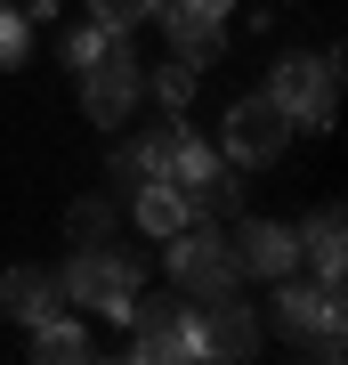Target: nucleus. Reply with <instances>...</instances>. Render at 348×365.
<instances>
[{
	"label": "nucleus",
	"instance_id": "1",
	"mask_svg": "<svg viewBox=\"0 0 348 365\" xmlns=\"http://www.w3.org/2000/svg\"><path fill=\"white\" fill-rule=\"evenodd\" d=\"M57 284H65V300H73V309L130 317V300H138V284H146V260H138V252H105V244H81V252H73V268H65Z\"/></svg>",
	"mask_w": 348,
	"mask_h": 365
},
{
	"label": "nucleus",
	"instance_id": "2",
	"mask_svg": "<svg viewBox=\"0 0 348 365\" xmlns=\"http://www.w3.org/2000/svg\"><path fill=\"white\" fill-rule=\"evenodd\" d=\"M268 98L284 106L292 122H308V130H332V114H340V57H332V49H316V57H275Z\"/></svg>",
	"mask_w": 348,
	"mask_h": 365
},
{
	"label": "nucleus",
	"instance_id": "3",
	"mask_svg": "<svg viewBox=\"0 0 348 365\" xmlns=\"http://www.w3.org/2000/svg\"><path fill=\"white\" fill-rule=\"evenodd\" d=\"M284 146H292V114H284L268 90H251V98L227 106V122H219V155H227L235 170H268Z\"/></svg>",
	"mask_w": 348,
	"mask_h": 365
},
{
	"label": "nucleus",
	"instance_id": "4",
	"mask_svg": "<svg viewBox=\"0 0 348 365\" xmlns=\"http://www.w3.org/2000/svg\"><path fill=\"white\" fill-rule=\"evenodd\" d=\"M162 244H170V284H179L186 300H203V292H227V284H243V268H235L227 235L211 227V220H186L179 235H162Z\"/></svg>",
	"mask_w": 348,
	"mask_h": 365
},
{
	"label": "nucleus",
	"instance_id": "5",
	"mask_svg": "<svg viewBox=\"0 0 348 365\" xmlns=\"http://www.w3.org/2000/svg\"><path fill=\"white\" fill-rule=\"evenodd\" d=\"M227 9L235 0H154V25H162V41L186 57V66H211V57L227 49Z\"/></svg>",
	"mask_w": 348,
	"mask_h": 365
},
{
	"label": "nucleus",
	"instance_id": "6",
	"mask_svg": "<svg viewBox=\"0 0 348 365\" xmlns=\"http://www.w3.org/2000/svg\"><path fill=\"white\" fill-rule=\"evenodd\" d=\"M194 357H259V317L243 309L235 284L194 300Z\"/></svg>",
	"mask_w": 348,
	"mask_h": 365
},
{
	"label": "nucleus",
	"instance_id": "7",
	"mask_svg": "<svg viewBox=\"0 0 348 365\" xmlns=\"http://www.w3.org/2000/svg\"><path fill=\"white\" fill-rule=\"evenodd\" d=\"M81 73V106H90L97 122H122L130 106H138V90H146V73H138V57L122 49V33L105 41V49L90 57V66H73Z\"/></svg>",
	"mask_w": 348,
	"mask_h": 365
},
{
	"label": "nucleus",
	"instance_id": "8",
	"mask_svg": "<svg viewBox=\"0 0 348 365\" xmlns=\"http://www.w3.org/2000/svg\"><path fill=\"white\" fill-rule=\"evenodd\" d=\"M324 325H340V284H300V268L275 276V333L292 349H308V333H324Z\"/></svg>",
	"mask_w": 348,
	"mask_h": 365
},
{
	"label": "nucleus",
	"instance_id": "9",
	"mask_svg": "<svg viewBox=\"0 0 348 365\" xmlns=\"http://www.w3.org/2000/svg\"><path fill=\"white\" fill-rule=\"evenodd\" d=\"M227 252H235L243 276H268V284H275V276L300 268V227H284V220H235Z\"/></svg>",
	"mask_w": 348,
	"mask_h": 365
},
{
	"label": "nucleus",
	"instance_id": "10",
	"mask_svg": "<svg viewBox=\"0 0 348 365\" xmlns=\"http://www.w3.org/2000/svg\"><path fill=\"white\" fill-rule=\"evenodd\" d=\"M130 357L162 365V357H194V309H170V300H130Z\"/></svg>",
	"mask_w": 348,
	"mask_h": 365
},
{
	"label": "nucleus",
	"instance_id": "11",
	"mask_svg": "<svg viewBox=\"0 0 348 365\" xmlns=\"http://www.w3.org/2000/svg\"><path fill=\"white\" fill-rule=\"evenodd\" d=\"M57 300H65V284H57L49 268H9V276H0V309H9V317H25V325L57 317Z\"/></svg>",
	"mask_w": 348,
	"mask_h": 365
},
{
	"label": "nucleus",
	"instance_id": "12",
	"mask_svg": "<svg viewBox=\"0 0 348 365\" xmlns=\"http://www.w3.org/2000/svg\"><path fill=\"white\" fill-rule=\"evenodd\" d=\"M130 203H138V227L154 235V244L194 220V211H186V187H170V179H138V187H130Z\"/></svg>",
	"mask_w": 348,
	"mask_h": 365
},
{
	"label": "nucleus",
	"instance_id": "13",
	"mask_svg": "<svg viewBox=\"0 0 348 365\" xmlns=\"http://www.w3.org/2000/svg\"><path fill=\"white\" fill-rule=\"evenodd\" d=\"M300 252H308V268H316V284H340V203H324L316 220H308V235H300Z\"/></svg>",
	"mask_w": 348,
	"mask_h": 365
},
{
	"label": "nucleus",
	"instance_id": "14",
	"mask_svg": "<svg viewBox=\"0 0 348 365\" xmlns=\"http://www.w3.org/2000/svg\"><path fill=\"white\" fill-rule=\"evenodd\" d=\"M90 349H97V341L81 333L73 317H41V325H33V357H49V365H81Z\"/></svg>",
	"mask_w": 348,
	"mask_h": 365
},
{
	"label": "nucleus",
	"instance_id": "15",
	"mask_svg": "<svg viewBox=\"0 0 348 365\" xmlns=\"http://www.w3.org/2000/svg\"><path fill=\"white\" fill-rule=\"evenodd\" d=\"M219 163H227L219 146H203V138L186 130V138H179V155H170V170H162V179H170V187H203V179H211V170H219Z\"/></svg>",
	"mask_w": 348,
	"mask_h": 365
},
{
	"label": "nucleus",
	"instance_id": "16",
	"mask_svg": "<svg viewBox=\"0 0 348 365\" xmlns=\"http://www.w3.org/2000/svg\"><path fill=\"white\" fill-rule=\"evenodd\" d=\"M114 195H81L73 211H65V227H73V244H105V235H114Z\"/></svg>",
	"mask_w": 348,
	"mask_h": 365
},
{
	"label": "nucleus",
	"instance_id": "17",
	"mask_svg": "<svg viewBox=\"0 0 348 365\" xmlns=\"http://www.w3.org/2000/svg\"><path fill=\"white\" fill-rule=\"evenodd\" d=\"M194 81H203V66H186V57H162V73H154L162 114H186V106H194Z\"/></svg>",
	"mask_w": 348,
	"mask_h": 365
},
{
	"label": "nucleus",
	"instance_id": "18",
	"mask_svg": "<svg viewBox=\"0 0 348 365\" xmlns=\"http://www.w3.org/2000/svg\"><path fill=\"white\" fill-rule=\"evenodd\" d=\"M25 57H33V16L9 0L0 9V66H25Z\"/></svg>",
	"mask_w": 348,
	"mask_h": 365
},
{
	"label": "nucleus",
	"instance_id": "19",
	"mask_svg": "<svg viewBox=\"0 0 348 365\" xmlns=\"http://www.w3.org/2000/svg\"><path fill=\"white\" fill-rule=\"evenodd\" d=\"M146 9H154V0H90V25L130 33V25H146Z\"/></svg>",
	"mask_w": 348,
	"mask_h": 365
},
{
	"label": "nucleus",
	"instance_id": "20",
	"mask_svg": "<svg viewBox=\"0 0 348 365\" xmlns=\"http://www.w3.org/2000/svg\"><path fill=\"white\" fill-rule=\"evenodd\" d=\"M105 41H114V33H105V25H81L73 41H65V66H90V57L105 49Z\"/></svg>",
	"mask_w": 348,
	"mask_h": 365
}]
</instances>
